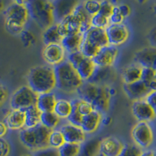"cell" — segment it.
<instances>
[{"label": "cell", "instance_id": "1", "mask_svg": "<svg viewBox=\"0 0 156 156\" xmlns=\"http://www.w3.org/2000/svg\"><path fill=\"white\" fill-rule=\"evenodd\" d=\"M111 87L108 85H99L90 81H83L76 93L79 98L90 102L94 109L103 114L109 109L112 97Z\"/></svg>", "mask_w": 156, "mask_h": 156}, {"label": "cell", "instance_id": "2", "mask_svg": "<svg viewBox=\"0 0 156 156\" xmlns=\"http://www.w3.org/2000/svg\"><path fill=\"white\" fill-rule=\"evenodd\" d=\"M27 82L37 94L53 91L56 86L54 67L48 65L33 67L27 75Z\"/></svg>", "mask_w": 156, "mask_h": 156}, {"label": "cell", "instance_id": "3", "mask_svg": "<svg viewBox=\"0 0 156 156\" xmlns=\"http://www.w3.org/2000/svg\"><path fill=\"white\" fill-rule=\"evenodd\" d=\"M54 72L56 83L55 89L62 92L68 94L76 92L83 84V80L67 60L54 66Z\"/></svg>", "mask_w": 156, "mask_h": 156}, {"label": "cell", "instance_id": "4", "mask_svg": "<svg viewBox=\"0 0 156 156\" xmlns=\"http://www.w3.org/2000/svg\"><path fill=\"white\" fill-rule=\"evenodd\" d=\"M50 132L51 129L40 123L34 127H24L20 129L19 137L23 145L35 151L48 147Z\"/></svg>", "mask_w": 156, "mask_h": 156}, {"label": "cell", "instance_id": "5", "mask_svg": "<svg viewBox=\"0 0 156 156\" xmlns=\"http://www.w3.org/2000/svg\"><path fill=\"white\" fill-rule=\"evenodd\" d=\"M29 16L43 30L55 23L51 0H30L27 4Z\"/></svg>", "mask_w": 156, "mask_h": 156}, {"label": "cell", "instance_id": "6", "mask_svg": "<svg viewBox=\"0 0 156 156\" xmlns=\"http://www.w3.org/2000/svg\"><path fill=\"white\" fill-rule=\"evenodd\" d=\"M29 18L28 9L26 5L13 2L5 11V27L11 34H22Z\"/></svg>", "mask_w": 156, "mask_h": 156}, {"label": "cell", "instance_id": "7", "mask_svg": "<svg viewBox=\"0 0 156 156\" xmlns=\"http://www.w3.org/2000/svg\"><path fill=\"white\" fill-rule=\"evenodd\" d=\"M66 60L73 66L83 81H88L95 70L96 66L92 58L85 57L80 51L67 54Z\"/></svg>", "mask_w": 156, "mask_h": 156}, {"label": "cell", "instance_id": "8", "mask_svg": "<svg viewBox=\"0 0 156 156\" xmlns=\"http://www.w3.org/2000/svg\"><path fill=\"white\" fill-rule=\"evenodd\" d=\"M37 94L29 86H22L15 90L10 98L9 105L12 109L26 110L36 105Z\"/></svg>", "mask_w": 156, "mask_h": 156}, {"label": "cell", "instance_id": "9", "mask_svg": "<svg viewBox=\"0 0 156 156\" xmlns=\"http://www.w3.org/2000/svg\"><path fill=\"white\" fill-rule=\"evenodd\" d=\"M131 136L134 144L143 150L152 144L154 131L149 122H138L132 129Z\"/></svg>", "mask_w": 156, "mask_h": 156}, {"label": "cell", "instance_id": "10", "mask_svg": "<svg viewBox=\"0 0 156 156\" xmlns=\"http://www.w3.org/2000/svg\"><path fill=\"white\" fill-rule=\"evenodd\" d=\"M42 57L47 65L54 67L66 60L67 53L61 44H51L43 48Z\"/></svg>", "mask_w": 156, "mask_h": 156}, {"label": "cell", "instance_id": "11", "mask_svg": "<svg viewBox=\"0 0 156 156\" xmlns=\"http://www.w3.org/2000/svg\"><path fill=\"white\" fill-rule=\"evenodd\" d=\"M108 44L113 46H119L124 44L129 38V30L124 23L112 24L110 23L105 29Z\"/></svg>", "mask_w": 156, "mask_h": 156}, {"label": "cell", "instance_id": "12", "mask_svg": "<svg viewBox=\"0 0 156 156\" xmlns=\"http://www.w3.org/2000/svg\"><path fill=\"white\" fill-rule=\"evenodd\" d=\"M55 23H58L73 12L79 0H51Z\"/></svg>", "mask_w": 156, "mask_h": 156}, {"label": "cell", "instance_id": "13", "mask_svg": "<svg viewBox=\"0 0 156 156\" xmlns=\"http://www.w3.org/2000/svg\"><path fill=\"white\" fill-rule=\"evenodd\" d=\"M119 54V50L117 47L108 44L106 46L100 48L97 55L92 58L96 66L105 67L112 66Z\"/></svg>", "mask_w": 156, "mask_h": 156}, {"label": "cell", "instance_id": "14", "mask_svg": "<svg viewBox=\"0 0 156 156\" xmlns=\"http://www.w3.org/2000/svg\"><path fill=\"white\" fill-rule=\"evenodd\" d=\"M132 113L138 122H149L156 118L154 110L145 99L133 101L132 105Z\"/></svg>", "mask_w": 156, "mask_h": 156}, {"label": "cell", "instance_id": "15", "mask_svg": "<svg viewBox=\"0 0 156 156\" xmlns=\"http://www.w3.org/2000/svg\"><path fill=\"white\" fill-rule=\"evenodd\" d=\"M134 62L143 68H150L156 71L155 47H147L136 51L134 55Z\"/></svg>", "mask_w": 156, "mask_h": 156}, {"label": "cell", "instance_id": "16", "mask_svg": "<svg viewBox=\"0 0 156 156\" xmlns=\"http://www.w3.org/2000/svg\"><path fill=\"white\" fill-rule=\"evenodd\" d=\"M123 90L129 99L134 101L145 99L151 93L147 86L141 80L130 83H124Z\"/></svg>", "mask_w": 156, "mask_h": 156}, {"label": "cell", "instance_id": "17", "mask_svg": "<svg viewBox=\"0 0 156 156\" xmlns=\"http://www.w3.org/2000/svg\"><path fill=\"white\" fill-rule=\"evenodd\" d=\"M60 131L67 143L81 144L86 140V133L80 126H74L70 123H66L60 127Z\"/></svg>", "mask_w": 156, "mask_h": 156}, {"label": "cell", "instance_id": "18", "mask_svg": "<svg viewBox=\"0 0 156 156\" xmlns=\"http://www.w3.org/2000/svg\"><path fill=\"white\" fill-rule=\"evenodd\" d=\"M123 147L121 140L115 136H108L101 140L99 153L102 156H119Z\"/></svg>", "mask_w": 156, "mask_h": 156}, {"label": "cell", "instance_id": "19", "mask_svg": "<svg viewBox=\"0 0 156 156\" xmlns=\"http://www.w3.org/2000/svg\"><path fill=\"white\" fill-rule=\"evenodd\" d=\"M58 30L62 37L69 34H74L81 33V23L74 14L69 15L58 23Z\"/></svg>", "mask_w": 156, "mask_h": 156}, {"label": "cell", "instance_id": "20", "mask_svg": "<svg viewBox=\"0 0 156 156\" xmlns=\"http://www.w3.org/2000/svg\"><path fill=\"white\" fill-rule=\"evenodd\" d=\"M3 122L8 129L12 130L22 129L25 126V111L12 109L5 117Z\"/></svg>", "mask_w": 156, "mask_h": 156}, {"label": "cell", "instance_id": "21", "mask_svg": "<svg viewBox=\"0 0 156 156\" xmlns=\"http://www.w3.org/2000/svg\"><path fill=\"white\" fill-rule=\"evenodd\" d=\"M102 119V114L97 110L84 115L80 127L85 133H93L98 129Z\"/></svg>", "mask_w": 156, "mask_h": 156}, {"label": "cell", "instance_id": "22", "mask_svg": "<svg viewBox=\"0 0 156 156\" xmlns=\"http://www.w3.org/2000/svg\"><path fill=\"white\" fill-rule=\"evenodd\" d=\"M83 37L99 48L106 46L108 44L105 29L90 27L83 34Z\"/></svg>", "mask_w": 156, "mask_h": 156}, {"label": "cell", "instance_id": "23", "mask_svg": "<svg viewBox=\"0 0 156 156\" xmlns=\"http://www.w3.org/2000/svg\"><path fill=\"white\" fill-rule=\"evenodd\" d=\"M114 77L115 72L112 66H96L94 73L88 81L99 85H107L106 83L111 81Z\"/></svg>", "mask_w": 156, "mask_h": 156}, {"label": "cell", "instance_id": "24", "mask_svg": "<svg viewBox=\"0 0 156 156\" xmlns=\"http://www.w3.org/2000/svg\"><path fill=\"white\" fill-rule=\"evenodd\" d=\"M56 101V96L53 91L39 94H37L36 107L41 112H53Z\"/></svg>", "mask_w": 156, "mask_h": 156}, {"label": "cell", "instance_id": "25", "mask_svg": "<svg viewBox=\"0 0 156 156\" xmlns=\"http://www.w3.org/2000/svg\"><path fill=\"white\" fill-rule=\"evenodd\" d=\"M83 38V34L77 33L74 34H69L62 37L60 44L66 50V53H73L76 51H80V45Z\"/></svg>", "mask_w": 156, "mask_h": 156}, {"label": "cell", "instance_id": "26", "mask_svg": "<svg viewBox=\"0 0 156 156\" xmlns=\"http://www.w3.org/2000/svg\"><path fill=\"white\" fill-rule=\"evenodd\" d=\"M143 67L136 63L126 66L122 71V79L124 83H130L140 80Z\"/></svg>", "mask_w": 156, "mask_h": 156}, {"label": "cell", "instance_id": "27", "mask_svg": "<svg viewBox=\"0 0 156 156\" xmlns=\"http://www.w3.org/2000/svg\"><path fill=\"white\" fill-rule=\"evenodd\" d=\"M62 39V36L59 33L58 23H56L44 29L42 34L43 42L45 45L51 44H60Z\"/></svg>", "mask_w": 156, "mask_h": 156}, {"label": "cell", "instance_id": "28", "mask_svg": "<svg viewBox=\"0 0 156 156\" xmlns=\"http://www.w3.org/2000/svg\"><path fill=\"white\" fill-rule=\"evenodd\" d=\"M99 138H92L85 140L80 144L77 156H96L99 153Z\"/></svg>", "mask_w": 156, "mask_h": 156}, {"label": "cell", "instance_id": "29", "mask_svg": "<svg viewBox=\"0 0 156 156\" xmlns=\"http://www.w3.org/2000/svg\"><path fill=\"white\" fill-rule=\"evenodd\" d=\"M25 111V126L24 127H34L41 123V112L36 105L27 108Z\"/></svg>", "mask_w": 156, "mask_h": 156}, {"label": "cell", "instance_id": "30", "mask_svg": "<svg viewBox=\"0 0 156 156\" xmlns=\"http://www.w3.org/2000/svg\"><path fill=\"white\" fill-rule=\"evenodd\" d=\"M72 104L66 99H57L53 112L60 119H67L72 112Z\"/></svg>", "mask_w": 156, "mask_h": 156}, {"label": "cell", "instance_id": "31", "mask_svg": "<svg viewBox=\"0 0 156 156\" xmlns=\"http://www.w3.org/2000/svg\"><path fill=\"white\" fill-rule=\"evenodd\" d=\"M61 119L54 112H41V124L48 129H55L60 122Z\"/></svg>", "mask_w": 156, "mask_h": 156}, {"label": "cell", "instance_id": "32", "mask_svg": "<svg viewBox=\"0 0 156 156\" xmlns=\"http://www.w3.org/2000/svg\"><path fill=\"white\" fill-rule=\"evenodd\" d=\"M99 47H98L97 45L83 37L80 48V51L82 55L87 58H93L97 55L98 51H99Z\"/></svg>", "mask_w": 156, "mask_h": 156}, {"label": "cell", "instance_id": "33", "mask_svg": "<svg viewBox=\"0 0 156 156\" xmlns=\"http://www.w3.org/2000/svg\"><path fill=\"white\" fill-rule=\"evenodd\" d=\"M65 139L60 129H52L48 136V147L58 149L65 143Z\"/></svg>", "mask_w": 156, "mask_h": 156}, {"label": "cell", "instance_id": "34", "mask_svg": "<svg viewBox=\"0 0 156 156\" xmlns=\"http://www.w3.org/2000/svg\"><path fill=\"white\" fill-rule=\"evenodd\" d=\"M80 144L65 142L58 150V156H77Z\"/></svg>", "mask_w": 156, "mask_h": 156}, {"label": "cell", "instance_id": "35", "mask_svg": "<svg viewBox=\"0 0 156 156\" xmlns=\"http://www.w3.org/2000/svg\"><path fill=\"white\" fill-rule=\"evenodd\" d=\"M71 104H72V112L69 115V116L67 118V120L69 123L73 124L74 126H80L83 119V115L79 112L77 109V101L78 98H74V99L71 100Z\"/></svg>", "mask_w": 156, "mask_h": 156}, {"label": "cell", "instance_id": "36", "mask_svg": "<svg viewBox=\"0 0 156 156\" xmlns=\"http://www.w3.org/2000/svg\"><path fill=\"white\" fill-rule=\"evenodd\" d=\"M110 24L109 18L103 16L100 13L94 15L90 18V25L91 27H97V28L106 29Z\"/></svg>", "mask_w": 156, "mask_h": 156}, {"label": "cell", "instance_id": "37", "mask_svg": "<svg viewBox=\"0 0 156 156\" xmlns=\"http://www.w3.org/2000/svg\"><path fill=\"white\" fill-rule=\"evenodd\" d=\"M142 151L143 150L135 144H123L119 156H140Z\"/></svg>", "mask_w": 156, "mask_h": 156}, {"label": "cell", "instance_id": "38", "mask_svg": "<svg viewBox=\"0 0 156 156\" xmlns=\"http://www.w3.org/2000/svg\"><path fill=\"white\" fill-rule=\"evenodd\" d=\"M83 4V8L90 16L97 14L99 12L101 1L98 0H86Z\"/></svg>", "mask_w": 156, "mask_h": 156}, {"label": "cell", "instance_id": "39", "mask_svg": "<svg viewBox=\"0 0 156 156\" xmlns=\"http://www.w3.org/2000/svg\"><path fill=\"white\" fill-rule=\"evenodd\" d=\"M77 109L80 114L83 116L87 115V114L93 112L94 109V106H93L90 102L85 101V100L80 99L78 98V101H77Z\"/></svg>", "mask_w": 156, "mask_h": 156}, {"label": "cell", "instance_id": "40", "mask_svg": "<svg viewBox=\"0 0 156 156\" xmlns=\"http://www.w3.org/2000/svg\"><path fill=\"white\" fill-rule=\"evenodd\" d=\"M114 7H115V5L110 2V1H108V0H103V1H101L98 13L109 18L111 16V15L112 14Z\"/></svg>", "mask_w": 156, "mask_h": 156}, {"label": "cell", "instance_id": "41", "mask_svg": "<svg viewBox=\"0 0 156 156\" xmlns=\"http://www.w3.org/2000/svg\"><path fill=\"white\" fill-rule=\"evenodd\" d=\"M156 78V71L150 68H143L140 80L147 84L149 82Z\"/></svg>", "mask_w": 156, "mask_h": 156}, {"label": "cell", "instance_id": "42", "mask_svg": "<svg viewBox=\"0 0 156 156\" xmlns=\"http://www.w3.org/2000/svg\"><path fill=\"white\" fill-rule=\"evenodd\" d=\"M33 156H58V150L51 147L40 149L34 152Z\"/></svg>", "mask_w": 156, "mask_h": 156}, {"label": "cell", "instance_id": "43", "mask_svg": "<svg viewBox=\"0 0 156 156\" xmlns=\"http://www.w3.org/2000/svg\"><path fill=\"white\" fill-rule=\"evenodd\" d=\"M125 18L121 15V13L119 12L118 7L115 6L114 7V10L112 12V14L111 15V16L109 17L110 23H112V24H118V23H123Z\"/></svg>", "mask_w": 156, "mask_h": 156}, {"label": "cell", "instance_id": "44", "mask_svg": "<svg viewBox=\"0 0 156 156\" xmlns=\"http://www.w3.org/2000/svg\"><path fill=\"white\" fill-rule=\"evenodd\" d=\"M10 152V145L9 142L3 138L0 137V156H8Z\"/></svg>", "mask_w": 156, "mask_h": 156}, {"label": "cell", "instance_id": "45", "mask_svg": "<svg viewBox=\"0 0 156 156\" xmlns=\"http://www.w3.org/2000/svg\"><path fill=\"white\" fill-rule=\"evenodd\" d=\"M8 96H9V92H8L7 88L0 82V107L5 104L8 98Z\"/></svg>", "mask_w": 156, "mask_h": 156}, {"label": "cell", "instance_id": "46", "mask_svg": "<svg viewBox=\"0 0 156 156\" xmlns=\"http://www.w3.org/2000/svg\"><path fill=\"white\" fill-rule=\"evenodd\" d=\"M145 100L150 105V106L152 108V109L154 110V113L156 115V91H152V92L150 93L147 96Z\"/></svg>", "mask_w": 156, "mask_h": 156}, {"label": "cell", "instance_id": "47", "mask_svg": "<svg viewBox=\"0 0 156 156\" xmlns=\"http://www.w3.org/2000/svg\"><path fill=\"white\" fill-rule=\"evenodd\" d=\"M117 7H118V9H119L121 15H122L125 19L130 15L131 10H130V8H129V5H126V4H121V5H117Z\"/></svg>", "mask_w": 156, "mask_h": 156}, {"label": "cell", "instance_id": "48", "mask_svg": "<svg viewBox=\"0 0 156 156\" xmlns=\"http://www.w3.org/2000/svg\"><path fill=\"white\" fill-rule=\"evenodd\" d=\"M148 41L151 46L156 48V27H153L148 34Z\"/></svg>", "mask_w": 156, "mask_h": 156}, {"label": "cell", "instance_id": "49", "mask_svg": "<svg viewBox=\"0 0 156 156\" xmlns=\"http://www.w3.org/2000/svg\"><path fill=\"white\" fill-rule=\"evenodd\" d=\"M8 128L4 122L0 121V137H3L7 133Z\"/></svg>", "mask_w": 156, "mask_h": 156}, {"label": "cell", "instance_id": "50", "mask_svg": "<svg viewBox=\"0 0 156 156\" xmlns=\"http://www.w3.org/2000/svg\"><path fill=\"white\" fill-rule=\"evenodd\" d=\"M146 85L147 86L149 90H151V92H152V91H156V78L151 80V81L149 82L148 83H147Z\"/></svg>", "mask_w": 156, "mask_h": 156}, {"label": "cell", "instance_id": "51", "mask_svg": "<svg viewBox=\"0 0 156 156\" xmlns=\"http://www.w3.org/2000/svg\"><path fill=\"white\" fill-rule=\"evenodd\" d=\"M140 156H154L153 150H145V151H143Z\"/></svg>", "mask_w": 156, "mask_h": 156}, {"label": "cell", "instance_id": "52", "mask_svg": "<svg viewBox=\"0 0 156 156\" xmlns=\"http://www.w3.org/2000/svg\"><path fill=\"white\" fill-rule=\"evenodd\" d=\"M30 0H13V2L17 4H21V5H26Z\"/></svg>", "mask_w": 156, "mask_h": 156}, {"label": "cell", "instance_id": "53", "mask_svg": "<svg viewBox=\"0 0 156 156\" xmlns=\"http://www.w3.org/2000/svg\"><path fill=\"white\" fill-rule=\"evenodd\" d=\"M4 6H5V5H4L3 1H2V0H0V12H2V10H3Z\"/></svg>", "mask_w": 156, "mask_h": 156}, {"label": "cell", "instance_id": "54", "mask_svg": "<svg viewBox=\"0 0 156 156\" xmlns=\"http://www.w3.org/2000/svg\"><path fill=\"white\" fill-rule=\"evenodd\" d=\"M153 152H154V156H156V149H154V151H153Z\"/></svg>", "mask_w": 156, "mask_h": 156}, {"label": "cell", "instance_id": "55", "mask_svg": "<svg viewBox=\"0 0 156 156\" xmlns=\"http://www.w3.org/2000/svg\"><path fill=\"white\" fill-rule=\"evenodd\" d=\"M23 156H31V155H29V154H25V155H23Z\"/></svg>", "mask_w": 156, "mask_h": 156}]
</instances>
